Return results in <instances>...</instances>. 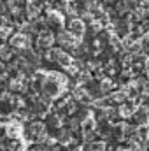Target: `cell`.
<instances>
[{
	"mask_svg": "<svg viewBox=\"0 0 149 151\" xmlns=\"http://www.w3.org/2000/svg\"><path fill=\"white\" fill-rule=\"evenodd\" d=\"M9 86H11V90H12V91H18V90H23V84H21V79H14V81H11V83H9Z\"/></svg>",
	"mask_w": 149,
	"mask_h": 151,
	"instance_id": "obj_14",
	"label": "cell"
},
{
	"mask_svg": "<svg viewBox=\"0 0 149 151\" xmlns=\"http://www.w3.org/2000/svg\"><path fill=\"white\" fill-rule=\"evenodd\" d=\"M11 47H16V49H30V40L27 37V34H16L11 37Z\"/></svg>",
	"mask_w": 149,
	"mask_h": 151,
	"instance_id": "obj_1",
	"label": "cell"
},
{
	"mask_svg": "<svg viewBox=\"0 0 149 151\" xmlns=\"http://www.w3.org/2000/svg\"><path fill=\"white\" fill-rule=\"evenodd\" d=\"M11 56H12V47L11 46H0V58L9 60Z\"/></svg>",
	"mask_w": 149,
	"mask_h": 151,
	"instance_id": "obj_12",
	"label": "cell"
},
{
	"mask_svg": "<svg viewBox=\"0 0 149 151\" xmlns=\"http://www.w3.org/2000/svg\"><path fill=\"white\" fill-rule=\"evenodd\" d=\"M42 132H44V125H42L40 121H35V123L30 125V134H32V135L37 137V135H40Z\"/></svg>",
	"mask_w": 149,
	"mask_h": 151,
	"instance_id": "obj_11",
	"label": "cell"
},
{
	"mask_svg": "<svg viewBox=\"0 0 149 151\" xmlns=\"http://www.w3.org/2000/svg\"><path fill=\"white\" fill-rule=\"evenodd\" d=\"M63 51L60 49V47H56V49H51L49 53H47V58L49 60H54V62H58V58H60V55H62Z\"/></svg>",
	"mask_w": 149,
	"mask_h": 151,
	"instance_id": "obj_13",
	"label": "cell"
},
{
	"mask_svg": "<svg viewBox=\"0 0 149 151\" xmlns=\"http://www.w3.org/2000/svg\"><path fill=\"white\" fill-rule=\"evenodd\" d=\"M42 90H44V95H46V97L53 99V97H58V93H60V84L47 79V81L42 84Z\"/></svg>",
	"mask_w": 149,
	"mask_h": 151,
	"instance_id": "obj_3",
	"label": "cell"
},
{
	"mask_svg": "<svg viewBox=\"0 0 149 151\" xmlns=\"http://www.w3.org/2000/svg\"><path fill=\"white\" fill-rule=\"evenodd\" d=\"M81 19H82V23H93V21H95L93 14H91V12H88V11L81 14Z\"/></svg>",
	"mask_w": 149,
	"mask_h": 151,
	"instance_id": "obj_15",
	"label": "cell"
},
{
	"mask_svg": "<svg viewBox=\"0 0 149 151\" xmlns=\"http://www.w3.org/2000/svg\"><path fill=\"white\" fill-rule=\"evenodd\" d=\"M69 32L74 37H81L84 34V23H82V19H72L69 23Z\"/></svg>",
	"mask_w": 149,
	"mask_h": 151,
	"instance_id": "obj_7",
	"label": "cell"
},
{
	"mask_svg": "<svg viewBox=\"0 0 149 151\" xmlns=\"http://www.w3.org/2000/svg\"><path fill=\"white\" fill-rule=\"evenodd\" d=\"M40 9H42V5H39L35 2H30V4L27 5V16H28V18H35L39 12H40Z\"/></svg>",
	"mask_w": 149,
	"mask_h": 151,
	"instance_id": "obj_8",
	"label": "cell"
},
{
	"mask_svg": "<svg viewBox=\"0 0 149 151\" xmlns=\"http://www.w3.org/2000/svg\"><path fill=\"white\" fill-rule=\"evenodd\" d=\"M58 142H62V144H69V142H72V134H70V130H60V134H58Z\"/></svg>",
	"mask_w": 149,
	"mask_h": 151,
	"instance_id": "obj_9",
	"label": "cell"
},
{
	"mask_svg": "<svg viewBox=\"0 0 149 151\" xmlns=\"http://www.w3.org/2000/svg\"><path fill=\"white\" fill-rule=\"evenodd\" d=\"M77 125H79V119H70V128H72V130H74V128H77Z\"/></svg>",
	"mask_w": 149,
	"mask_h": 151,
	"instance_id": "obj_18",
	"label": "cell"
},
{
	"mask_svg": "<svg viewBox=\"0 0 149 151\" xmlns=\"http://www.w3.org/2000/svg\"><path fill=\"white\" fill-rule=\"evenodd\" d=\"M49 123H51V127H60L62 125V119H60V116H51Z\"/></svg>",
	"mask_w": 149,
	"mask_h": 151,
	"instance_id": "obj_17",
	"label": "cell"
},
{
	"mask_svg": "<svg viewBox=\"0 0 149 151\" xmlns=\"http://www.w3.org/2000/svg\"><path fill=\"white\" fill-rule=\"evenodd\" d=\"M81 128H82L84 134H91V132L97 128V119H95L91 114H88L86 118L81 119Z\"/></svg>",
	"mask_w": 149,
	"mask_h": 151,
	"instance_id": "obj_6",
	"label": "cell"
},
{
	"mask_svg": "<svg viewBox=\"0 0 149 151\" xmlns=\"http://www.w3.org/2000/svg\"><path fill=\"white\" fill-rule=\"evenodd\" d=\"M47 25L54 27L56 30H62L63 28V18H62V14L56 12V11H49V14H47Z\"/></svg>",
	"mask_w": 149,
	"mask_h": 151,
	"instance_id": "obj_5",
	"label": "cell"
},
{
	"mask_svg": "<svg viewBox=\"0 0 149 151\" xmlns=\"http://www.w3.org/2000/svg\"><path fill=\"white\" fill-rule=\"evenodd\" d=\"M56 40H58L62 46H65V47H75V46L79 44V37H74L70 32H60V34L56 35Z\"/></svg>",
	"mask_w": 149,
	"mask_h": 151,
	"instance_id": "obj_2",
	"label": "cell"
},
{
	"mask_svg": "<svg viewBox=\"0 0 149 151\" xmlns=\"http://www.w3.org/2000/svg\"><path fill=\"white\" fill-rule=\"evenodd\" d=\"M74 99H75V100H90L88 91H86L82 86H77V88L74 90Z\"/></svg>",
	"mask_w": 149,
	"mask_h": 151,
	"instance_id": "obj_10",
	"label": "cell"
},
{
	"mask_svg": "<svg viewBox=\"0 0 149 151\" xmlns=\"http://www.w3.org/2000/svg\"><path fill=\"white\" fill-rule=\"evenodd\" d=\"M9 34H11V28H7V27H0V39H7L9 37Z\"/></svg>",
	"mask_w": 149,
	"mask_h": 151,
	"instance_id": "obj_16",
	"label": "cell"
},
{
	"mask_svg": "<svg viewBox=\"0 0 149 151\" xmlns=\"http://www.w3.org/2000/svg\"><path fill=\"white\" fill-rule=\"evenodd\" d=\"M53 42H54V35L51 32H40V35L37 37V44L42 49H49L53 46Z\"/></svg>",
	"mask_w": 149,
	"mask_h": 151,
	"instance_id": "obj_4",
	"label": "cell"
}]
</instances>
